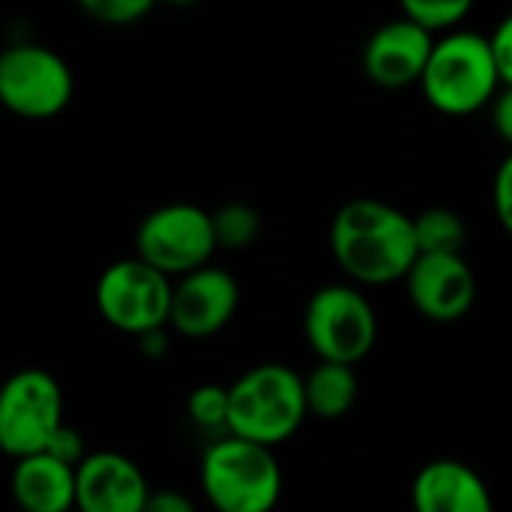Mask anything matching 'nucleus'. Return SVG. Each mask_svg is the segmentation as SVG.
<instances>
[{
  "mask_svg": "<svg viewBox=\"0 0 512 512\" xmlns=\"http://www.w3.org/2000/svg\"><path fill=\"white\" fill-rule=\"evenodd\" d=\"M330 249L357 285L405 282L420 258L414 216L378 198H354L333 216Z\"/></svg>",
  "mask_w": 512,
  "mask_h": 512,
  "instance_id": "nucleus-1",
  "label": "nucleus"
},
{
  "mask_svg": "<svg viewBox=\"0 0 512 512\" xmlns=\"http://www.w3.org/2000/svg\"><path fill=\"white\" fill-rule=\"evenodd\" d=\"M228 390V435L234 438L273 450L294 438L303 420L309 417L306 378L288 369L285 363H258L246 369Z\"/></svg>",
  "mask_w": 512,
  "mask_h": 512,
  "instance_id": "nucleus-2",
  "label": "nucleus"
},
{
  "mask_svg": "<svg viewBox=\"0 0 512 512\" xmlns=\"http://www.w3.org/2000/svg\"><path fill=\"white\" fill-rule=\"evenodd\" d=\"M420 87L426 102L450 117H468L492 105L504 90L492 36L474 30L441 36Z\"/></svg>",
  "mask_w": 512,
  "mask_h": 512,
  "instance_id": "nucleus-3",
  "label": "nucleus"
},
{
  "mask_svg": "<svg viewBox=\"0 0 512 512\" xmlns=\"http://www.w3.org/2000/svg\"><path fill=\"white\" fill-rule=\"evenodd\" d=\"M201 492L216 512H273L282 498V465L270 447L225 435L204 450Z\"/></svg>",
  "mask_w": 512,
  "mask_h": 512,
  "instance_id": "nucleus-4",
  "label": "nucleus"
},
{
  "mask_svg": "<svg viewBox=\"0 0 512 512\" xmlns=\"http://www.w3.org/2000/svg\"><path fill=\"white\" fill-rule=\"evenodd\" d=\"M303 333L321 363L357 366L378 342V315L360 288L324 285L306 303Z\"/></svg>",
  "mask_w": 512,
  "mask_h": 512,
  "instance_id": "nucleus-5",
  "label": "nucleus"
},
{
  "mask_svg": "<svg viewBox=\"0 0 512 512\" xmlns=\"http://www.w3.org/2000/svg\"><path fill=\"white\" fill-rule=\"evenodd\" d=\"M63 390L45 369H21L0 390V450L15 462L42 456L63 432Z\"/></svg>",
  "mask_w": 512,
  "mask_h": 512,
  "instance_id": "nucleus-6",
  "label": "nucleus"
},
{
  "mask_svg": "<svg viewBox=\"0 0 512 512\" xmlns=\"http://www.w3.org/2000/svg\"><path fill=\"white\" fill-rule=\"evenodd\" d=\"M213 213L198 204H165L150 210L135 231V255L171 282L210 267L216 255Z\"/></svg>",
  "mask_w": 512,
  "mask_h": 512,
  "instance_id": "nucleus-7",
  "label": "nucleus"
},
{
  "mask_svg": "<svg viewBox=\"0 0 512 512\" xmlns=\"http://www.w3.org/2000/svg\"><path fill=\"white\" fill-rule=\"evenodd\" d=\"M174 282L138 255L114 261L96 282V309L120 333L135 339L171 327Z\"/></svg>",
  "mask_w": 512,
  "mask_h": 512,
  "instance_id": "nucleus-8",
  "label": "nucleus"
},
{
  "mask_svg": "<svg viewBox=\"0 0 512 512\" xmlns=\"http://www.w3.org/2000/svg\"><path fill=\"white\" fill-rule=\"evenodd\" d=\"M75 75L48 45L18 42L0 54V102L24 120H51L72 102Z\"/></svg>",
  "mask_w": 512,
  "mask_h": 512,
  "instance_id": "nucleus-9",
  "label": "nucleus"
},
{
  "mask_svg": "<svg viewBox=\"0 0 512 512\" xmlns=\"http://www.w3.org/2000/svg\"><path fill=\"white\" fill-rule=\"evenodd\" d=\"M240 285L222 267H204L174 282L171 330L186 339H210L234 318Z\"/></svg>",
  "mask_w": 512,
  "mask_h": 512,
  "instance_id": "nucleus-10",
  "label": "nucleus"
},
{
  "mask_svg": "<svg viewBox=\"0 0 512 512\" xmlns=\"http://www.w3.org/2000/svg\"><path fill=\"white\" fill-rule=\"evenodd\" d=\"M405 285L414 309L435 324H453L477 303V276L465 255H420Z\"/></svg>",
  "mask_w": 512,
  "mask_h": 512,
  "instance_id": "nucleus-11",
  "label": "nucleus"
},
{
  "mask_svg": "<svg viewBox=\"0 0 512 512\" xmlns=\"http://www.w3.org/2000/svg\"><path fill=\"white\" fill-rule=\"evenodd\" d=\"M435 42H438L435 36H429L405 15L390 18L369 36L363 48V69L369 81L387 90L420 84L432 60Z\"/></svg>",
  "mask_w": 512,
  "mask_h": 512,
  "instance_id": "nucleus-12",
  "label": "nucleus"
},
{
  "mask_svg": "<svg viewBox=\"0 0 512 512\" xmlns=\"http://www.w3.org/2000/svg\"><path fill=\"white\" fill-rule=\"evenodd\" d=\"M150 495L144 471L123 453L99 450L78 465L75 512H144Z\"/></svg>",
  "mask_w": 512,
  "mask_h": 512,
  "instance_id": "nucleus-13",
  "label": "nucleus"
},
{
  "mask_svg": "<svg viewBox=\"0 0 512 512\" xmlns=\"http://www.w3.org/2000/svg\"><path fill=\"white\" fill-rule=\"evenodd\" d=\"M414 512H495L486 480L465 462L435 459L411 486Z\"/></svg>",
  "mask_w": 512,
  "mask_h": 512,
  "instance_id": "nucleus-14",
  "label": "nucleus"
},
{
  "mask_svg": "<svg viewBox=\"0 0 512 512\" xmlns=\"http://www.w3.org/2000/svg\"><path fill=\"white\" fill-rule=\"evenodd\" d=\"M78 468L42 453L15 462L12 501L21 512H75Z\"/></svg>",
  "mask_w": 512,
  "mask_h": 512,
  "instance_id": "nucleus-15",
  "label": "nucleus"
},
{
  "mask_svg": "<svg viewBox=\"0 0 512 512\" xmlns=\"http://www.w3.org/2000/svg\"><path fill=\"white\" fill-rule=\"evenodd\" d=\"M360 396L357 366L342 363H318L306 375V405L318 420H342L351 414Z\"/></svg>",
  "mask_w": 512,
  "mask_h": 512,
  "instance_id": "nucleus-16",
  "label": "nucleus"
},
{
  "mask_svg": "<svg viewBox=\"0 0 512 512\" xmlns=\"http://www.w3.org/2000/svg\"><path fill=\"white\" fill-rule=\"evenodd\" d=\"M420 255H462L468 240V225L462 213L450 207H429L414 216Z\"/></svg>",
  "mask_w": 512,
  "mask_h": 512,
  "instance_id": "nucleus-17",
  "label": "nucleus"
},
{
  "mask_svg": "<svg viewBox=\"0 0 512 512\" xmlns=\"http://www.w3.org/2000/svg\"><path fill=\"white\" fill-rule=\"evenodd\" d=\"M213 231L219 249H231V252L246 249L261 234V213L243 201L222 204L219 210H213Z\"/></svg>",
  "mask_w": 512,
  "mask_h": 512,
  "instance_id": "nucleus-18",
  "label": "nucleus"
},
{
  "mask_svg": "<svg viewBox=\"0 0 512 512\" xmlns=\"http://www.w3.org/2000/svg\"><path fill=\"white\" fill-rule=\"evenodd\" d=\"M402 15L414 21L417 27H423L429 36L441 39L447 33L462 30L459 24L471 15V3L468 0H405Z\"/></svg>",
  "mask_w": 512,
  "mask_h": 512,
  "instance_id": "nucleus-19",
  "label": "nucleus"
},
{
  "mask_svg": "<svg viewBox=\"0 0 512 512\" xmlns=\"http://www.w3.org/2000/svg\"><path fill=\"white\" fill-rule=\"evenodd\" d=\"M186 414L195 426L201 429H222L228 432V417H231V390L219 384H201L189 393L186 399Z\"/></svg>",
  "mask_w": 512,
  "mask_h": 512,
  "instance_id": "nucleus-20",
  "label": "nucleus"
},
{
  "mask_svg": "<svg viewBox=\"0 0 512 512\" xmlns=\"http://www.w3.org/2000/svg\"><path fill=\"white\" fill-rule=\"evenodd\" d=\"M81 9L105 27H129L150 15V0H84Z\"/></svg>",
  "mask_w": 512,
  "mask_h": 512,
  "instance_id": "nucleus-21",
  "label": "nucleus"
},
{
  "mask_svg": "<svg viewBox=\"0 0 512 512\" xmlns=\"http://www.w3.org/2000/svg\"><path fill=\"white\" fill-rule=\"evenodd\" d=\"M492 204H495V216H498L501 228L507 234H512V150L510 156L498 165V171H495Z\"/></svg>",
  "mask_w": 512,
  "mask_h": 512,
  "instance_id": "nucleus-22",
  "label": "nucleus"
},
{
  "mask_svg": "<svg viewBox=\"0 0 512 512\" xmlns=\"http://www.w3.org/2000/svg\"><path fill=\"white\" fill-rule=\"evenodd\" d=\"M48 456H54V459H60V462H66V465H72V468H78L90 453H87V444H84V438L78 435V429H72V426L66 423L63 432L54 438Z\"/></svg>",
  "mask_w": 512,
  "mask_h": 512,
  "instance_id": "nucleus-23",
  "label": "nucleus"
},
{
  "mask_svg": "<svg viewBox=\"0 0 512 512\" xmlns=\"http://www.w3.org/2000/svg\"><path fill=\"white\" fill-rule=\"evenodd\" d=\"M492 48H495V60H498V72H501L504 87H512V12L495 27Z\"/></svg>",
  "mask_w": 512,
  "mask_h": 512,
  "instance_id": "nucleus-24",
  "label": "nucleus"
},
{
  "mask_svg": "<svg viewBox=\"0 0 512 512\" xmlns=\"http://www.w3.org/2000/svg\"><path fill=\"white\" fill-rule=\"evenodd\" d=\"M144 512H198V507L192 504L189 495L174 492V489H162V492H153L150 495L147 510Z\"/></svg>",
  "mask_w": 512,
  "mask_h": 512,
  "instance_id": "nucleus-25",
  "label": "nucleus"
},
{
  "mask_svg": "<svg viewBox=\"0 0 512 512\" xmlns=\"http://www.w3.org/2000/svg\"><path fill=\"white\" fill-rule=\"evenodd\" d=\"M492 126L512 147V87H504L492 102Z\"/></svg>",
  "mask_w": 512,
  "mask_h": 512,
  "instance_id": "nucleus-26",
  "label": "nucleus"
},
{
  "mask_svg": "<svg viewBox=\"0 0 512 512\" xmlns=\"http://www.w3.org/2000/svg\"><path fill=\"white\" fill-rule=\"evenodd\" d=\"M138 345H141V351H144V354H150V357H159V354L168 348L165 330H156V333H147V336H141V339H138Z\"/></svg>",
  "mask_w": 512,
  "mask_h": 512,
  "instance_id": "nucleus-27",
  "label": "nucleus"
}]
</instances>
